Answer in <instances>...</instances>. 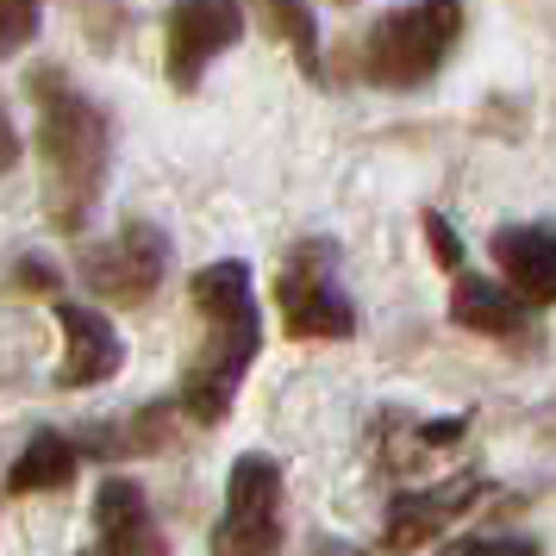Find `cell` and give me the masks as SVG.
I'll return each mask as SVG.
<instances>
[{"mask_svg": "<svg viewBox=\"0 0 556 556\" xmlns=\"http://www.w3.org/2000/svg\"><path fill=\"white\" fill-rule=\"evenodd\" d=\"M20 163V131H13V119H7V106H0V176Z\"/></svg>", "mask_w": 556, "mask_h": 556, "instance_id": "19", "label": "cell"}, {"mask_svg": "<svg viewBox=\"0 0 556 556\" xmlns=\"http://www.w3.org/2000/svg\"><path fill=\"white\" fill-rule=\"evenodd\" d=\"M38 20H45V0H0V56L26 51L38 38Z\"/></svg>", "mask_w": 556, "mask_h": 556, "instance_id": "16", "label": "cell"}, {"mask_svg": "<svg viewBox=\"0 0 556 556\" xmlns=\"http://www.w3.org/2000/svg\"><path fill=\"white\" fill-rule=\"evenodd\" d=\"M276 306H281V331L294 344H319V338H351L356 331V301L338 281V256L326 238H313L281 263L276 276Z\"/></svg>", "mask_w": 556, "mask_h": 556, "instance_id": "3", "label": "cell"}, {"mask_svg": "<svg viewBox=\"0 0 556 556\" xmlns=\"http://www.w3.org/2000/svg\"><path fill=\"white\" fill-rule=\"evenodd\" d=\"M88 556H169V538L156 531V513L138 481L126 476L101 481V494H94V551Z\"/></svg>", "mask_w": 556, "mask_h": 556, "instance_id": "10", "label": "cell"}, {"mask_svg": "<svg viewBox=\"0 0 556 556\" xmlns=\"http://www.w3.org/2000/svg\"><path fill=\"white\" fill-rule=\"evenodd\" d=\"M213 326V344H206L188 376H181V413L194 426H219L238 401V381L251 376L256 351H263V319H256V301L226 313V319H206Z\"/></svg>", "mask_w": 556, "mask_h": 556, "instance_id": "4", "label": "cell"}, {"mask_svg": "<svg viewBox=\"0 0 556 556\" xmlns=\"http://www.w3.org/2000/svg\"><path fill=\"white\" fill-rule=\"evenodd\" d=\"M188 301H194L201 319H226V313H238V306H251V269H244L238 256L206 263L201 276L188 281Z\"/></svg>", "mask_w": 556, "mask_h": 556, "instance_id": "14", "label": "cell"}, {"mask_svg": "<svg viewBox=\"0 0 556 556\" xmlns=\"http://www.w3.org/2000/svg\"><path fill=\"white\" fill-rule=\"evenodd\" d=\"M319 556H356L351 544H319Z\"/></svg>", "mask_w": 556, "mask_h": 556, "instance_id": "21", "label": "cell"}, {"mask_svg": "<svg viewBox=\"0 0 556 556\" xmlns=\"http://www.w3.org/2000/svg\"><path fill=\"white\" fill-rule=\"evenodd\" d=\"M281 469L276 456H238L226 476V513L213 526V556H281Z\"/></svg>", "mask_w": 556, "mask_h": 556, "instance_id": "5", "label": "cell"}, {"mask_svg": "<svg viewBox=\"0 0 556 556\" xmlns=\"http://www.w3.org/2000/svg\"><path fill=\"white\" fill-rule=\"evenodd\" d=\"M51 313H56V326H63L56 388H101V381L119 376V363H126V338L106 326V313L76 306V301H56V294H51Z\"/></svg>", "mask_w": 556, "mask_h": 556, "instance_id": "9", "label": "cell"}, {"mask_svg": "<svg viewBox=\"0 0 556 556\" xmlns=\"http://www.w3.org/2000/svg\"><path fill=\"white\" fill-rule=\"evenodd\" d=\"M463 38V0H413L381 13L356 45V76L376 88H426Z\"/></svg>", "mask_w": 556, "mask_h": 556, "instance_id": "2", "label": "cell"}, {"mask_svg": "<svg viewBox=\"0 0 556 556\" xmlns=\"http://www.w3.org/2000/svg\"><path fill=\"white\" fill-rule=\"evenodd\" d=\"M494 263L531 313L556 306V226H501L494 231Z\"/></svg>", "mask_w": 556, "mask_h": 556, "instance_id": "11", "label": "cell"}, {"mask_svg": "<svg viewBox=\"0 0 556 556\" xmlns=\"http://www.w3.org/2000/svg\"><path fill=\"white\" fill-rule=\"evenodd\" d=\"M244 38V7L238 0H176L163 20V70L181 94L201 88L206 63Z\"/></svg>", "mask_w": 556, "mask_h": 556, "instance_id": "7", "label": "cell"}, {"mask_svg": "<svg viewBox=\"0 0 556 556\" xmlns=\"http://www.w3.org/2000/svg\"><path fill=\"white\" fill-rule=\"evenodd\" d=\"M451 326L481 331V338H501V344H519V338H531V306L519 301L513 288H501V281H481V276H463V269H456Z\"/></svg>", "mask_w": 556, "mask_h": 556, "instance_id": "12", "label": "cell"}, {"mask_svg": "<svg viewBox=\"0 0 556 556\" xmlns=\"http://www.w3.org/2000/svg\"><path fill=\"white\" fill-rule=\"evenodd\" d=\"M13 281H20V288H45V294H56V276L45 269V263H20V276Z\"/></svg>", "mask_w": 556, "mask_h": 556, "instance_id": "20", "label": "cell"}, {"mask_svg": "<svg viewBox=\"0 0 556 556\" xmlns=\"http://www.w3.org/2000/svg\"><path fill=\"white\" fill-rule=\"evenodd\" d=\"M488 494H494V481H481V476L438 481V488L401 494V501L388 506V526H381V556H413V551H426L431 538H444V531H451L463 513H476Z\"/></svg>", "mask_w": 556, "mask_h": 556, "instance_id": "8", "label": "cell"}, {"mask_svg": "<svg viewBox=\"0 0 556 556\" xmlns=\"http://www.w3.org/2000/svg\"><path fill=\"white\" fill-rule=\"evenodd\" d=\"M256 13H263V26L276 31V38H288V45H294L301 70H313V63H319V26H313V13H306L301 0H256Z\"/></svg>", "mask_w": 556, "mask_h": 556, "instance_id": "15", "label": "cell"}, {"mask_svg": "<svg viewBox=\"0 0 556 556\" xmlns=\"http://www.w3.org/2000/svg\"><path fill=\"white\" fill-rule=\"evenodd\" d=\"M38 101V156H45V201H51L56 231H81L101 201L106 181V151H113V119L94 106L70 76L38 70L31 76Z\"/></svg>", "mask_w": 556, "mask_h": 556, "instance_id": "1", "label": "cell"}, {"mask_svg": "<svg viewBox=\"0 0 556 556\" xmlns=\"http://www.w3.org/2000/svg\"><path fill=\"white\" fill-rule=\"evenodd\" d=\"M426 244H431V263H438V269H463V238H456L451 231V219H444V213H426Z\"/></svg>", "mask_w": 556, "mask_h": 556, "instance_id": "17", "label": "cell"}, {"mask_svg": "<svg viewBox=\"0 0 556 556\" xmlns=\"http://www.w3.org/2000/svg\"><path fill=\"white\" fill-rule=\"evenodd\" d=\"M163 276H169V231L144 226V219L119 226L106 244L81 256V281L113 306H144L163 288Z\"/></svg>", "mask_w": 556, "mask_h": 556, "instance_id": "6", "label": "cell"}, {"mask_svg": "<svg viewBox=\"0 0 556 556\" xmlns=\"http://www.w3.org/2000/svg\"><path fill=\"white\" fill-rule=\"evenodd\" d=\"M444 556H538V544L531 538H463Z\"/></svg>", "mask_w": 556, "mask_h": 556, "instance_id": "18", "label": "cell"}, {"mask_svg": "<svg viewBox=\"0 0 556 556\" xmlns=\"http://www.w3.org/2000/svg\"><path fill=\"white\" fill-rule=\"evenodd\" d=\"M76 463L81 456L63 431H31L26 451L13 456V469H7V494L13 501H26V494H63L76 481Z\"/></svg>", "mask_w": 556, "mask_h": 556, "instance_id": "13", "label": "cell"}]
</instances>
